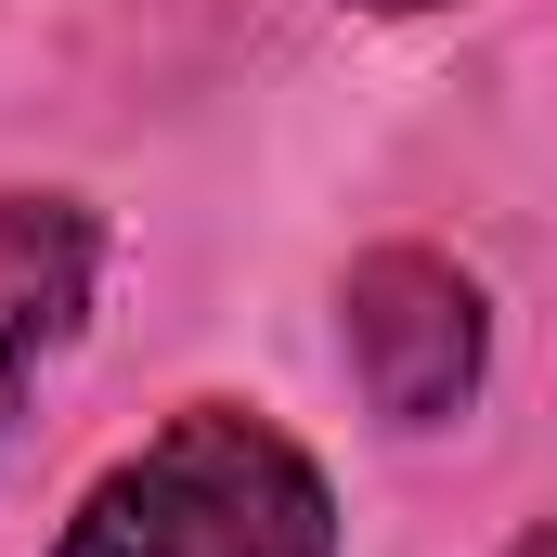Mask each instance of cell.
I'll return each mask as SVG.
<instances>
[{
  "instance_id": "cell-1",
  "label": "cell",
  "mask_w": 557,
  "mask_h": 557,
  "mask_svg": "<svg viewBox=\"0 0 557 557\" xmlns=\"http://www.w3.org/2000/svg\"><path fill=\"white\" fill-rule=\"evenodd\" d=\"M52 557H337V480L260 403H182L65 506Z\"/></svg>"
},
{
  "instance_id": "cell-4",
  "label": "cell",
  "mask_w": 557,
  "mask_h": 557,
  "mask_svg": "<svg viewBox=\"0 0 557 557\" xmlns=\"http://www.w3.org/2000/svg\"><path fill=\"white\" fill-rule=\"evenodd\" d=\"M506 557H557V519H532V532H519V545H506Z\"/></svg>"
},
{
  "instance_id": "cell-3",
  "label": "cell",
  "mask_w": 557,
  "mask_h": 557,
  "mask_svg": "<svg viewBox=\"0 0 557 557\" xmlns=\"http://www.w3.org/2000/svg\"><path fill=\"white\" fill-rule=\"evenodd\" d=\"M104 285V221L78 195H0V428L26 403V376L78 337Z\"/></svg>"
},
{
  "instance_id": "cell-2",
  "label": "cell",
  "mask_w": 557,
  "mask_h": 557,
  "mask_svg": "<svg viewBox=\"0 0 557 557\" xmlns=\"http://www.w3.org/2000/svg\"><path fill=\"white\" fill-rule=\"evenodd\" d=\"M337 337H350V376H363L376 428H403V441L454 428L493 376V298L441 247H363L350 285H337Z\"/></svg>"
},
{
  "instance_id": "cell-5",
  "label": "cell",
  "mask_w": 557,
  "mask_h": 557,
  "mask_svg": "<svg viewBox=\"0 0 557 557\" xmlns=\"http://www.w3.org/2000/svg\"><path fill=\"white\" fill-rule=\"evenodd\" d=\"M350 13H454V0H350Z\"/></svg>"
}]
</instances>
